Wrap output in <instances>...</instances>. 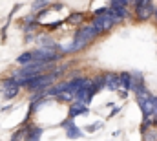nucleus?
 I'll return each instance as SVG.
<instances>
[{
	"mask_svg": "<svg viewBox=\"0 0 157 141\" xmlns=\"http://www.w3.org/2000/svg\"><path fill=\"white\" fill-rule=\"evenodd\" d=\"M95 37H99V33L91 24H86V26L80 24V28L75 31V37H73V51H78V50L86 48Z\"/></svg>",
	"mask_w": 157,
	"mask_h": 141,
	"instance_id": "f257e3e1",
	"label": "nucleus"
},
{
	"mask_svg": "<svg viewBox=\"0 0 157 141\" xmlns=\"http://www.w3.org/2000/svg\"><path fill=\"white\" fill-rule=\"evenodd\" d=\"M55 79H57V75L51 71V73H39V75H35V77H31V79H28L22 86H26L28 90H46L48 86H51L53 83H55Z\"/></svg>",
	"mask_w": 157,
	"mask_h": 141,
	"instance_id": "f03ea898",
	"label": "nucleus"
},
{
	"mask_svg": "<svg viewBox=\"0 0 157 141\" xmlns=\"http://www.w3.org/2000/svg\"><path fill=\"white\" fill-rule=\"evenodd\" d=\"M31 53H33V61H44V62H55L62 57V53L57 51V48H46V46H40Z\"/></svg>",
	"mask_w": 157,
	"mask_h": 141,
	"instance_id": "7ed1b4c3",
	"label": "nucleus"
},
{
	"mask_svg": "<svg viewBox=\"0 0 157 141\" xmlns=\"http://www.w3.org/2000/svg\"><path fill=\"white\" fill-rule=\"evenodd\" d=\"M90 114V108L86 103H82V101H73V105L70 108V117L73 119V117H77V115H88Z\"/></svg>",
	"mask_w": 157,
	"mask_h": 141,
	"instance_id": "20e7f679",
	"label": "nucleus"
},
{
	"mask_svg": "<svg viewBox=\"0 0 157 141\" xmlns=\"http://www.w3.org/2000/svg\"><path fill=\"white\" fill-rule=\"evenodd\" d=\"M104 83H106V88L112 90V92H117L121 88V83H119V75L110 71V73H104Z\"/></svg>",
	"mask_w": 157,
	"mask_h": 141,
	"instance_id": "39448f33",
	"label": "nucleus"
},
{
	"mask_svg": "<svg viewBox=\"0 0 157 141\" xmlns=\"http://www.w3.org/2000/svg\"><path fill=\"white\" fill-rule=\"evenodd\" d=\"M119 83H121V88H124V90H132V86H133V79H132V71H121L119 73Z\"/></svg>",
	"mask_w": 157,
	"mask_h": 141,
	"instance_id": "423d86ee",
	"label": "nucleus"
},
{
	"mask_svg": "<svg viewBox=\"0 0 157 141\" xmlns=\"http://www.w3.org/2000/svg\"><path fill=\"white\" fill-rule=\"evenodd\" d=\"M18 88H20V84L17 83V84H11V86H7V88H2V94H4V99H13V97H17V94H18Z\"/></svg>",
	"mask_w": 157,
	"mask_h": 141,
	"instance_id": "0eeeda50",
	"label": "nucleus"
},
{
	"mask_svg": "<svg viewBox=\"0 0 157 141\" xmlns=\"http://www.w3.org/2000/svg\"><path fill=\"white\" fill-rule=\"evenodd\" d=\"M66 136H68L70 139H77V138H82V132H80L77 127L70 121V123L66 125Z\"/></svg>",
	"mask_w": 157,
	"mask_h": 141,
	"instance_id": "6e6552de",
	"label": "nucleus"
},
{
	"mask_svg": "<svg viewBox=\"0 0 157 141\" xmlns=\"http://www.w3.org/2000/svg\"><path fill=\"white\" fill-rule=\"evenodd\" d=\"M101 20H102V33H106V31H110L113 26H115V22H113V18L108 15V11L104 13V15H101Z\"/></svg>",
	"mask_w": 157,
	"mask_h": 141,
	"instance_id": "1a4fd4ad",
	"label": "nucleus"
},
{
	"mask_svg": "<svg viewBox=\"0 0 157 141\" xmlns=\"http://www.w3.org/2000/svg\"><path fill=\"white\" fill-rule=\"evenodd\" d=\"M102 88H106L104 75H99V77L91 79V90H93V94H97V92H99V90H102Z\"/></svg>",
	"mask_w": 157,
	"mask_h": 141,
	"instance_id": "9d476101",
	"label": "nucleus"
},
{
	"mask_svg": "<svg viewBox=\"0 0 157 141\" xmlns=\"http://www.w3.org/2000/svg\"><path fill=\"white\" fill-rule=\"evenodd\" d=\"M84 20V13H80V11H77V13H71L68 18H66V22H70V24H80Z\"/></svg>",
	"mask_w": 157,
	"mask_h": 141,
	"instance_id": "9b49d317",
	"label": "nucleus"
},
{
	"mask_svg": "<svg viewBox=\"0 0 157 141\" xmlns=\"http://www.w3.org/2000/svg\"><path fill=\"white\" fill-rule=\"evenodd\" d=\"M40 138H42V128H39V127H31L26 139H40Z\"/></svg>",
	"mask_w": 157,
	"mask_h": 141,
	"instance_id": "f8f14e48",
	"label": "nucleus"
},
{
	"mask_svg": "<svg viewBox=\"0 0 157 141\" xmlns=\"http://www.w3.org/2000/svg\"><path fill=\"white\" fill-rule=\"evenodd\" d=\"M31 61H33V53H31V51H26V53H22V55L17 59L18 64H28V62H31Z\"/></svg>",
	"mask_w": 157,
	"mask_h": 141,
	"instance_id": "ddd939ff",
	"label": "nucleus"
},
{
	"mask_svg": "<svg viewBox=\"0 0 157 141\" xmlns=\"http://www.w3.org/2000/svg\"><path fill=\"white\" fill-rule=\"evenodd\" d=\"M48 6H49V2H48V0H35V2H33V11L44 9V7H48Z\"/></svg>",
	"mask_w": 157,
	"mask_h": 141,
	"instance_id": "4468645a",
	"label": "nucleus"
},
{
	"mask_svg": "<svg viewBox=\"0 0 157 141\" xmlns=\"http://www.w3.org/2000/svg\"><path fill=\"white\" fill-rule=\"evenodd\" d=\"M40 46H46V48H57L55 40H51V38H46V37H40Z\"/></svg>",
	"mask_w": 157,
	"mask_h": 141,
	"instance_id": "2eb2a0df",
	"label": "nucleus"
},
{
	"mask_svg": "<svg viewBox=\"0 0 157 141\" xmlns=\"http://www.w3.org/2000/svg\"><path fill=\"white\" fill-rule=\"evenodd\" d=\"M99 128H102V123H101V121H97V123H93V125L86 127V132H97Z\"/></svg>",
	"mask_w": 157,
	"mask_h": 141,
	"instance_id": "dca6fc26",
	"label": "nucleus"
},
{
	"mask_svg": "<svg viewBox=\"0 0 157 141\" xmlns=\"http://www.w3.org/2000/svg\"><path fill=\"white\" fill-rule=\"evenodd\" d=\"M64 24V20H57V22H51V24H46V28L48 30H57V28H60Z\"/></svg>",
	"mask_w": 157,
	"mask_h": 141,
	"instance_id": "f3484780",
	"label": "nucleus"
},
{
	"mask_svg": "<svg viewBox=\"0 0 157 141\" xmlns=\"http://www.w3.org/2000/svg\"><path fill=\"white\" fill-rule=\"evenodd\" d=\"M108 11V7H97L95 11H93V17H99V15H104Z\"/></svg>",
	"mask_w": 157,
	"mask_h": 141,
	"instance_id": "a211bd4d",
	"label": "nucleus"
},
{
	"mask_svg": "<svg viewBox=\"0 0 157 141\" xmlns=\"http://www.w3.org/2000/svg\"><path fill=\"white\" fill-rule=\"evenodd\" d=\"M119 95H121L122 99H126V97H128V90H119Z\"/></svg>",
	"mask_w": 157,
	"mask_h": 141,
	"instance_id": "6ab92c4d",
	"label": "nucleus"
},
{
	"mask_svg": "<svg viewBox=\"0 0 157 141\" xmlns=\"http://www.w3.org/2000/svg\"><path fill=\"white\" fill-rule=\"evenodd\" d=\"M115 114H119V108H117V106H115V108H113V112H112V114H110V117H113V115H115Z\"/></svg>",
	"mask_w": 157,
	"mask_h": 141,
	"instance_id": "aec40b11",
	"label": "nucleus"
},
{
	"mask_svg": "<svg viewBox=\"0 0 157 141\" xmlns=\"http://www.w3.org/2000/svg\"><path fill=\"white\" fill-rule=\"evenodd\" d=\"M154 17H155V20H157V7L154 9Z\"/></svg>",
	"mask_w": 157,
	"mask_h": 141,
	"instance_id": "412c9836",
	"label": "nucleus"
},
{
	"mask_svg": "<svg viewBox=\"0 0 157 141\" xmlns=\"http://www.w3.org/2000/svg\"><path fill=\"white\" fill-rule=\"evenodd\" d=\"M132 2H135V4H137V2H139V0H132Z\"/></svg>",
	"mask_w": 157,
	"mask_h": 141,
	"instance_id": "4be33fe9",
	"label": "nucleus"
}]
</instances>
